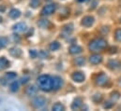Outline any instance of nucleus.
Listing matches in <instances>:
<instances>
[{"label": "nucleus", "mask_w": 121, "mask_h": 111, "mask_svg": "<svg viewBox=\"0 0 121 111\" xmlns=\"http://www.w3.org/2000/svg\"><path fill=\"white\" fill-rule=\"evenodd\" d=\"M37 82L39 88L44 91H50L53 90V78L48 75H42L39 77Z\"/></svg>", "instance_id": "1"}, {"label": "nucleus", "mask_w": 121, "mask_h": 111, "mask_svg": "<svg viewBox=\"0 0 121 111\" xmlns=\"http://www.w3.org/2000/svg\"><path fill=\"white\" fill-rule=\"evenodd\" d=\"M107 47V41L101 37L99 38H96L94 40H92L89 44V49L91 52H99L103 49H105Z\"/></svg>", "instance_id": "2"}, {"label": "nucleus", "mask_w": 121, "mask_h": 111, "mask_svg": "<svg viewBox=\"0 0 121 111\" xmlns=\"http://www.w3.org/2000/svg\"><path fill=\"white\" fill-rule=\"evenodd\" d=\"M45 104H46V98L43 96H37L32 101V105L35 108H41L45 106Z\"/></svg>", "instance_id": "3"}, {"label": "nucleus", "mask_w": 121, "mask_h": 111, "mask_svg": "<svg viewBox=\"0 0 121 111\" xmlns=\"http://www.w3.org/2000/svg\"><path fill=\"white\" fill-rule=\"evenodd\" d=\"M56 9V4H50V5H47L45 6L42 10H41V14L43 16H49L51 14H53Z\"/></svg>", "instance_id": "4"}, {"label": "nucleus", "mask_w": 121, "mask_h": 111, "mask_svg": "<svg viewBox=\"0 0 121 111\" xmlns=\"http://www.w3.org/2000/svg\"><path fill=\"white\" fill-rule=\"evenodd\" d=\"M107 82H108V78L103 73L99 74L97 77V79H96V83H97V85H99V86H104Z\"/></svg>", "instance_id": "5"}, {"label": "nucleus", "mask_w": 121, "mask_h": 111, "mask_svg": "<svg viewBox=\"0 0 121 111\" xmlns=\"http://www.w3.org/2000/svg\"><path fill=\"white\" fill-rule=\"evenodd\" d=\"M13 30L17 33H24L27 30V26L25 23H18L13 25Z\"/></svg>", "instance_id": "6"}, {"label": "nucleus", "mask_w": 121, "mask_h": 111, "mask_svg": "<svg viewBox=\"0 0 121 111\" xmlns=\"http://www.w3.org/2000/svg\"><path fill=\"white\" fill-rule=\"evenodd\" d=\"M71 78L75 82H83L85 80V79H86L85 75L82 72H74L71 75Z\"/></svg>", "instance_id": "7"}, {"label": "nucleus", "mask_w": 121, "mask_h": 111, "mask_svg": "<svg viewBox=\"0 0 121 111\" xmlns=\"http://www.w3.org/2000/svg\"><path fill=\"white\" fill-rule=\"evenodd\" d=\"M62 85V79L59 77H54L53 78V90L57 91L59 90Z\"/></svg>", "instance_id": "8"}, {"label": "nucleus", "mask_w": 121, "mask_h": 111, "mask_svg": "<svg viewBox=\"0 0 121 111\" xmlns=\"http://www.w3.org/2000/svg\"><path fill=\"white\" fill-rule=\"evenodd\" d=\"M93 24H94V18L91 16H86L82 20V25L86 27H90L91 25H93Z\"/></svg>", "instance_id": "9"}, {"label": "nucleus", "mask_w": 121, "mask_h": 111, "mask_svg": "<svg viewBox=\"0 0 121 111\" xmlns=\"http://www.w3.org/2000/svg\"><path fill=\"white\" fill-rule=\"evenodd\" d=\"M38 91H39V88H37L35 85H31V86H29V87L26 88V93L27 95H29V96H33V95L37 94Z\"/></svg>", "instance_id": "10"}, {"label": "nucleus", "mask_w": 121, "mask_h": 111, "mask_svg": "<svg viewBox=\"0 0 121 111\" xmlns=\"http://www.w3.org/2000/svg\"><path fill=\"white\" fill-rule=\"evenodd\" d=\"M89 61H90L91 63H93V64H98V63H101L102 57L100 55H99V54H93V55L90 56Z\"/></svg>", "instance_id": "11"}, {"label": "nucleus", "mask_w": 121, "mask_h": 111, "mask_svg": "<svg viewBox=\"0 0 121 111\" xmlns=\"http://www.w3.org/2000/svg\"><path fill=\"white\" fill-rule=\"evenodd\" d=\"M82 105H83V103H82V99L79 98V97H77V98L73 101V103H72V105H71V109H73V110H75V109H79V108L82 107Z\"/></svg>", "instance_id": "12"}, {"label": "nucleus", "mask_w": 121, "mask_h": 111, "mask_svg": "<svg viewBox=\"0 0 121 111\" xmlns=\"http://www.w3.org/2000/svg\"><path fill=\"white\" fill-rule=\"evenodd\" d=\"M9 66V62L8 59H6L5 57H1L0 58V70H4L6 68H8Z\"/></svg>", "instance_id": "13"}, {"label": "nucleus", "mask_w": 121, "mask_h": 111, "mask_svg": "<svg viewBox=\"0 0 121 111\" xmlns=\"http://www.w3.org/2000/svg\"><path fill=\"white\" fill-rule=\"evenodd\" d=\"M9 16L11 18V19H18L20 16H21V11L19 9H16V8H12L9 13Z\"/></svg>", "instance_id": "14"}, {"label": "nucleus", "mask_w": 121, "mask_h": 111, "mask_svg": "<svg viewBox=\"0 0 121 111\" xmlns=\"http://www.w3.org/2000/svg\"><path fill=\"white\" fill-rule=\"evenodd\" d=\"M82 52V48L77 45H72L69 48V53L71 54H79Z\"/></svg>", "instance_id": "15"}, {"label": "nucleus", "mask_w": 121, "mask_h": 111, "mask_svg": "<svg viewBox=\"0 0 121 111\" xmlns=\"http://www.w3.org/2000/svg\"><path fill=\"white\" fill-rule=\"evenodd\" d=\"M9 53H10V55L13 56V57H20L21 54H22V51L20 50V49H18V48H11L10 50H9Z\"/></svg>", "instance_id": "16"}, {"label": "nucleus", "mask_w": 121, "mask_h": 111, "mask_svg": "<svg viewBox=\"0 0 121 111\" xmlns=\"http://www.w3.org/2000/svg\"><path fill=\"white\" fill-rule=\"evenodd\" d=\"M108 65H109V67H110L111 69H117V68H119V67H120L121 63L118 61H117V60H111V61L109 62Z\"/></svg>", "instance_id": "17"}, {"label": "nucleus", "mask_w": 121, "mask_h": 111, "mask_svg": "<svg viewBox=\"0 0 121 111\" xmlns=\"http://www.w3.org/2000/svg\"><path fill=\"white\" fill-rule=\"evenodd\" d=\"M38 25L39 27L45 29V28H48L50 26V22L48 20H46V19H42V20H39L38 22Z\"/></svg>", "instance_id": "18"}, {"label": "nucleus", "mask_w": 121, "mask_h": 111, "mask_svg": "<svg viewBox=\"0 0 121 111\" xmlns=\"http://www.w3.org/2000/svg\"><path fill=\"white\" fill-rule=\"evenodd\" d=\"M72 31H73V25H72L71 24H67L66 26H64V28H63V32H64L66 35H69V34H71Z\"/></svg>", "instance_id": "19"}, {"label": "nucleus", "mask_w": 121, "mask_h": 111, "mask_svg": "<svg viewBox=\"0 0 121 111\" xmlns=\"http://www.w3.org/2000/svg\"><path fill=\"white\" fill-rule=\"evenodd\" d=\"M52 109L55 111H63V110H65V107H64L61 103H56V104H55V105L53 106Z\"/></svg>", "instance_id": "20"}, {"label": "nucleus", "mask_w": 121, "mask_h": 111, "mask_svg": "<svg viewBox=\"0 0 121 111\" xmlns=\"http://www.w3.org/2000/svg\"><path fill=\"white\" fill-rule=\"evenodd\" d=\"M59 48H60V44H59L57 41L52 42V43L50 44V46H49L50 51H56V50H58Z\"/></svg>", "instance_id": "21"}, {"label": "nucleus", "mask_w": 121, "mask_h": 111, "mask_svg": "<svg viewBox=\"0 0 121 111\" xmlns=\"http://www.w3.org/2000/svg\"><path fill=\"white\" fill-rule=\"evenodd\" d=\"M19 90V82L18 81H13L12 83L10 84V91L15 92Z\"/></svg>", "instance_id": "22"}, {"label": "nucleus", "mask_w": 121, "mask_h": 111, "mask_svg": "<svg viewBox=\"0 0 121 111\" xmlns=\"http://www.w3.org/2000/svg\"><path fill=\"white\" fill-rule=\"evenodd\" d=\"M8 42H9V40L7 37H4V36L0 37V49L5 48L8 45Z\"/></svg>", "instance_id": "23"}, {"label": "nucleus", "mask_w": 121, "mask_h": 111, "mask_svg": "<svg viewBox=\"0 0 121 111\" xmlns=\"http://www.w3.org/2000/svg\"><path fill=\"white\" fill-rule=\"evenodd\" d=\"M85 63H86V60H85L84 57H78V58L75 59V63H76L77 65H79V66L84 65Z\"/></svg>", "instance_id": "24"}, {"label": "nucleus", "mask_w": 121, "mask_h": 111, "mask_svg": "<svg viewBox=\"0 0 121 111\" xmlns=\"http://www.w3.org/2000/svg\"><path fill=\"white\" fill-rule=\"evenodd\" d=\"M16 78V73L14 72H8L6 74V79L8 80H11V79H14Z\"/></svg>", "instance_id": "25"}, {"label": "nucleus", "mask_w": 121, "mask_h": 111, "mask_svg": "<svg viewBox=\"0 0 121 111\" xmlns=\"http://www.w3.org/2000/svg\"><path fill=\"white\" fill-rule=\"evenodd\" d=\"M39 5H40V0H31L30 1V6L34 8H38Z\"/></svg>", "instance_id": "26"}, {"label": "nucleus", "mask_w": 121, "mask_h": 111, "mask_svg": "<svg viewBox=\"0 0 121 111\" xmlns=\"http://www.w3.org/2000/svg\"><path fill=\"white\" fill-rule=\"evenodd\" d=\"M116 38L121 42V29H117L116 31Z\"/></svg>", "instance_id": "27"}, {"label": "nucleus", "mask_w": 121, "mask_h": 111, "mask_svg": "<svg viewBox=\"0 0 121 111\" xmlns=\"http://www.w3.org/2000/svg\"><path fill=\"white\" fill-rule=\"evenodd\" d=\"M29 54H30L31 58H36L37 56L39 55L38 52H37V51H35V50H31L30 52H29Z\"/></svg>", "instance_id": "28"}, {"label": "nucleus", "mask_w": 121, "mask_h": 111, "mask_svg": "<svg viewBox=\"0 0 121 111\" xmlns=\"http://www.w3.org/2000/svg\"><path fill=\"white\" fill-rule=\"evenodd\" d=\"M101 95L100 94H96V95H94L93 96V100L95 101V102H99V101H101Z\"/></svg>", "instance_id": "29"}, {"label": "nucleus", "mask_w": 121, "mask_h": 111, "mask_svg": "<svg viewBox=\"0 0 121 111\" xmlns=\"http://www.w3.org/2000/svg\"><path fill=\"white\" fill-rule=\"evenodd\" d=\"M112 98H113V100H114V101L117 100V99L119 98V93H118L117 91H116V92H113V93H112Z\"/></svg>", "instance_id": "30"}, {"label": "nucleus", "mask_w": 121, "mask_h": 111, "mask_svg": "<svg viewBox=\"0 0 121 111\" xmlns=\"http://www.w3.org/2000/svg\"><path fill=\"white\" fill-rule=\"evenodd\" d=\"M114 103L113 102H107L105 105H104V108H111L113 107Z\"/></svg>", "instance_id": "31"}, {"label": "nucleus", "mask_w": 121, "mask_h": 111, "mask_svg": "<svg viewBox=\"0 0 121 111\" xmlns=\"http://www.w3.org/2000/svg\"><path fill=\"white\" fill-rule=\"evenodd\" d=\"M28 79H29V78H28V77H24V78H22V79H21V83L26 84L27 81H28Z\"/></svg>", "instance_id": "32"}, {"label": "nucleus", "mask_w": 121, "mask_h": 111, "mask_svg": "<svg viewBox=\"0 0 121 111\" xmlns=\"http://www.w3.org/2000/svg\"><path fill=\"white\" fill-rule=\"evenodd\" d=\"M39 55H40V57H41V58H46V57L48 56V53L42 51V52H40V53H39Z\"/></svg>", "instance_id": "33"}, {"label": "nucleus", "mask_w": 121, "mask_h": 111, "mask_svg": "<svg viewBox=\"0 0 121 111\" xmlns=\"http://www.w3.org/2000/svg\"><path fill=\"white\" fill-rule=\"evenodd\" d=\"M6 10V7L5 6H0V11L1 12H4Z\"/></svg>", "instance_id": "34"}, {"label": "nucleus", "mask_w": 121, "mask_h": 111, "mask_svg": "<svg viewBox=\"0 0 121 111\" xmlns=\"http://www.w3.org/2000/svg\"><path fill=\"white\" fill-rule=\"evenodd\" d=\"M0 82H1V83L3 84V85H6V84H7V82H6V81H5V79H1V81H0Z\"/></svg>", "instance_id": "35"}, {"label": "nucleus", "mask_w": 121, "mask_h": 111, "mask_svg": "<svg viewBox=\"0 0 121 111\" xmlns=\"http://www.w3.org/2000/svg\"><path fill=\"white\" fill-rule=\"evenodd\" d=\"M78 2H80V3H83V2H86V1H88V0H77Z\"/></svg>", "instance_id": "36"}, {"label": "nucleus", "mask_w": 121, "mask_h": 111, "mask_svg": "<svg viewBox=\"0 0 121 111\" xmlns=\"http://www.w3.org/2000/svg\"><path fill=\"white\" fill-rule=\"evenodd\" d=\"M0 23H2V18L0 17Z\"/></svg>", "instance_id": "37"}, {"label": "nucleus", "mask_w": 121, "mask_h": 111, "mask_svg": "<svg viewBox=\"0 0 121 111\" xmlns=\"http://www.w3.org/2000/svg\"><path fill=\"white\" fill-rule=\"evenodd\" d=\"M119 84L121 85V79H120V81H119Z\"/></svg>", "instance_id": "38"}, {"label": "nucleus", "mask_w": 121, "mask_h": 111, "mask_svg": "<svg viewBox=\"0 0 121 111\" xmlns=\"http://www.w3.org/2000/svg\"><path fill=\"white\" fill-rule=\"evenodd\" d=\"M45 1H51V0H45Z\"/></svg>", "instance_id": "39"}]
</instances>
